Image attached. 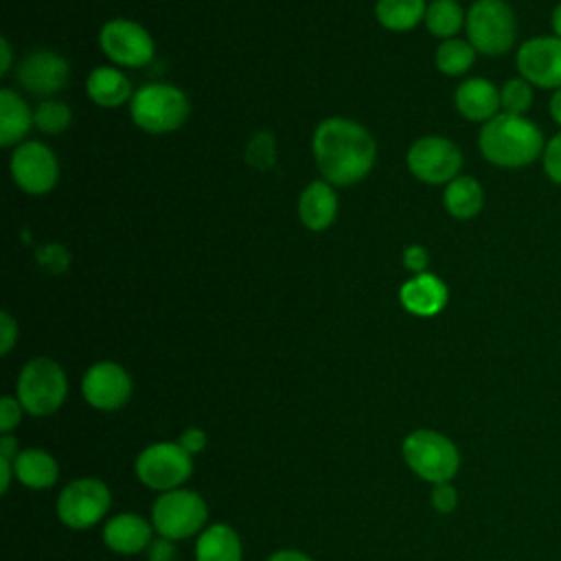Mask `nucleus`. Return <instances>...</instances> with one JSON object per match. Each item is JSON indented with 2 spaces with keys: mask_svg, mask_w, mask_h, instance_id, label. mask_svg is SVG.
Listing matches in <instances>:
<instances>
[{
  "mask_svg": "<svg viewBox=\"0 0 561 561\" xmlns=\"http://www.w3.org/2000/svg\"><path fill=\"white\" fill-rule=\"evenodd\" d=\"M517 70L530 85L561 88V37L537 35L526 39L517 50Z\"/></svg>",
  "mask_w": 561,
  "mask_h": 561,
  "instance_id": "obj_13",
  "label": "nucleus"
},
{
  "mask_svg": "<svg viewBox=\"0 0 561 561\" xmlns=\"http://www.w3.org/2000/svg\"><path fill=\"white\" fill-rule=\"evenodd\" d=\"M153 524L136 513H121L107 519L103 528V541L118 554H136L151 543Z\"/></svg>",
  "mask_w": 561,
  "mask_h": 561,
  "instance_id": "obj_19",
  "label": "nucleus"
},
{
  "mask_svg": "<svg viewBox=\"0 0 561 561\" xmlns=\"http://www.w3.org/2000/svg\"><path fill=\"white\" fill-rule=\"evenodd\" d=\"M267 561H313V559L307 557L305 552H298V550H278Z\"/></svg>",
  "mask_w": 561,
  "mask_h": 561,
  "instance_id": "obj_40",
  "label": "nucleus"
},
{
  "mask_svg": "<svg viewBox=\"0 0 561 561\" xmlns=\"http://www.w3.org/2000/svg\"><path fill=\"white\" fill-rule=\"evenodd\" d=\"M311 149L322 178L333 186H351L364 180L377 158L370 131L342 116L324 118L311 138Z\"/></svg>",
  "mask_w": 561,
  "mask_h": 561,
  "instance_id": "obj_1",
  "label": "nucleus"
},
{
  "mask_svg": "<svg viewBox=\"0 0 561 561\" xmlns=\"http://www.w3.org/2000/svg\"><path fill=\"white\" fill-rule=\"evenodd\" d=\"M399 300L403 309L410 311L412 316L432 318L445 309L449 300V289L438 276L423 272L401 285Z\"/></svg>",
  "mask_w": 561,
  "mask_h": 561,
  "instance_id": "obj_16",
  "label": "nucleus"
},
{
  "mask_svg": "<svg viewBox=\"0 0 561 561\" xmlns=\"http://www.w3.org/2000/svg\"><path fill=\"white\" fill-rule=\"evenodd\" d=\"M425 0H377L375 18L377 22L394 33H408L425 20Z\"/></svg>",
  "mask_w": 561,
  "mask_h": 561,
  "instance_id": "obj_25",
  "label": "nucleus"
},
{
  "mask_svg": "<svg viewBox=\"0 0 561 561\" xmlns=\"http://www.w3.org/2000/svg\"><path fill=\"white\" fill-rule=\"evenodd\" d=\"M147 554H149V561H173L175 548H173L171 539L162 537V539H156L149 543Z\"/></svg>",
  "mask_w": 561,
  "mask_h": 561,
  "instance_id": "obj_37",
  "label": "nucleus"
},
{
  "mask_svg": "<svg viewBox=\"0 0 561 561\" xmlns=\"http://www.w3.org/2000/svg\"><path fill=\"white\" fill-rule=\"evenodd\" d=\"M85 92L99 107H121L123 103L131 101V83L123 75V70L114 66H99L85 79Z\"/></svg>",
  "mask_w": 561,
  "mask_h": 561,
  "instance_id": "obj_20",
  "label": "nucleus"
},
{
  "mask_svg": "<svg viewBox=\"0 0 561 561\" xmlns=\"http://www.w3.org/2000/svg\"><path fill=\"white\" fill-rule=\"evenodd\" d=\"M543 171L554 182L561 184V129L543 147Z\"/></svg>",
  "mask_w": 561,
  "mask_h": 561,
  "instance_id": "obj_31",
  "label": "nucleus"
},
{
  "mask_svg": "<svg viewBox=\"0 0 561 561\" xmlns=\"http://www.w3.org/2000/svg\"><path fill=\"white\" fill-rule=\"evenodd\" d=\"M476 61V48L469 44V39H443L434 53L436 68L447 77H460L465 75Z\"/></svg>",
  "mask_w": 561,
  "mask_h": 561,
  "instance_id": "obj_26",
  "label": "nucleus"
},
{
  "mask_svg": "<svg viewBox=\"0 0 561 561\" xmlns=\"http://www.w3.org/2000/svg\"><path fill=\"white\" fill-rule=\"evenodd\" d=\"M15 340H18V324L11 318V313L2 311L0 313V353L7 355L13 348Z\"/></svg>",
  "mask_w": 561,
  "mask_h": 561,
  "instance_id": "obj_35",
  "label": "nucleus"
},
{
  "mask_svg": "<svg viewBox=\"0 0 561 561\" xmlns=\"http://www.w3.org/2000/svg\"><path fill=\"white\" fill-rule=\"evenodd\" d=\"M0 75H7L11 70V64H13V55H11V44L7 37L0 39Z\"/></svg>",
  "mask_w": 561,
  "mask_h": 561,
  "instance_id": "obj_38",
  "label": "nucleus"
},
{
  "mask_svg": "<svg viewBox=\"0 0 561 561\" xmlns=\"http://www.w3.org/2000/svg\"><path fill=\"white\" fill-rule=\"evenodd\" d=\"M18 454H20V451H18V440H15L11 434H4V436L0 438V456L15 460Z\"/></svg>",
  "mask_w": 561,
  "mask_h": 561,
  "instance_id": "obj_39",
  "label": "nucleus"
},
{
  "mask_svg": "<svg viewBox=\"0 0 561 561\" xmlns=\"http://www.w3.org/2000/svg\"><path fill=\"white\" fill-rule=\"evenodd\" d=\"M15 478L28 489H48L59 478L57 460L44 449H24L13 460Z\"/></svg>",
  "mask_w": 561,
  "mask_h": 561,
  "instance_id": "obj_23",
  "label": "nucleus"
},
{
  "mask_svg": "<svg viewBox=\"0 0 561 561\" xmlns=\"http://www.w3.org/2000/svg\"><path fill=\"white\" fill-rule=\"evenodd\" d=\"M548 112H550L552 121H554V123L561 127V88L552 92V96H550V103H548Z\"/></svg>",
  "mask_w": 561,
  "mask_h": 561,
  "instance_id": "obj_41",
  "label": "nucleus"
},
{
  "mask_svg": "<svg viewBox=\"0 0 561 561\" xmlns=\"http://www.w3.org/2000/svg\"><path fill=\"white\" fill-rule=\"evenodd\" d=\"M427 263H430V256H427V250L423 245H410V248L403 250V265L414 276L427 272Z\"/></svg>",
  "mask_w": 561,
  "mask_h": 561,
  "instance_id": "obj_34",
  "label": "nucleus"
},
{
  "mask_svg": "<svg viewBox=\"0 0 561 561\" xmlns=\"http://www.w3.org/2000/svg\"><path fill=\"white\" fill-rule=\"evenodd\" d=\"M245 160L254 169H270L276 160V145L270 131H259L245 147Z\"/></svg>",
  "mask_w": 561,
  "mask_h": 561,
  "instance_id": "obj_30",
  "label": "nucleus"
},
{
  "mask_svg": "<svg viewBox=\"0 0 561 561\" xmlns=\"http://www.w3.org/2000/svg\"><path fill=\"white\" fill-rule=\"evenodd\" d=\"M550 24H552V31L557 37H561V2L554 7L552 11V18H550Z\"/></svg>",
  "mask_w": 561,
  "mask_h": 561,
  "instance_id": "obj_42",
  "label": "nucleus"
},
{
  "mask_svg": "<svg viewBox=\"0 0 561 561\" xmlns=\"http://www.w3.org/2000/svg\"><path fill=\"white\" fill-rule=\"evenodd\" d=\"M443 204L451 217L471 219L482 210L484 191L476 178L458 175L449 184H445Z\"/></svg>",
  "mask_w": 561,
  "mask_h": 561,
  "instance_id": "obj_24",
  "label": "nucleus"
},
{
  "mask_svg": "<svg viewBox=\"0 0 561 561\" xmlns=\"http://www.w3.org/2000/svg\"><path fill=\"white\" fill-rule=\"evenodd\" d=\"M68 394L64 368L50 357H33L18 377V401L33 416H48L61 408Z\"/></svg>",
  "mask_w": 561,
  "mask_h": 561,
  "instance_id": "obj_5",
  "label": "nucleus"
},
{
  "mask_svg": "<svg viewBox=\"0 0 561 561\" xmlns=\"http://www.w3.org/2000/svg\"><path fill=\"white\" fill-rule=\"evenodd\" d=\"M112 502L110 489L99 478H77L64 486L57 500V515L64 526L83 530L103 519Z\"/></svg>",
  "mask_w": 561,
  "mask_h": 561,
  "instance_id": "obj_9",
  "label": "nucleus"
},
{
  "mask_svg": "<svg viewBox=\"0 0 561 561\" xmlns=\"http://www.w3.org/2000/svg\"><path fill=\"white\" fill-rule=\"evenodd\" d=\"M22 403L18 401V397H2L0 401V430L2 434H9L13 427H18L20 419H22Z\"/></svg>",
  "mask_w": 561,
  "mask_h": 561,
  "instance_id": "obj_33",
  "label": "nucleus"
},
{
  "mask_svg": "<svg viewBox=\"0 0 561 561\" xmlns=\"http://www.w3.org/2000/svg\"><path fill=\"white\" fill-rule=\"evenodd\" d=\"M410 173L425 184H449L462 169V151L443 136H423L414 140L405 156Z\"/></svg>",
  "mask_w": 561,
  "mask_h": 561,
  "instance_id": "obj_10",
  "label": "nucleus"
},
{
  "mask_svg": "<svg viewBox=\"0 0 561 561\" xmlns=\"http://www.w3.org/2000/svg\"><path fill=\"white\" fill-rule=\"evenodd\" d=\"M70 123H72V110L68 103H64L59 99H44L35 107V127L42 134L59 136L61 131L68 129Z\"/></svg>",
  "mask_w": 561,
  "mask_h": 561,
  "instance_id": "obj_28",
  "label": "nucleus"
},
{
  "mask_svg": "<svg viewBox=\"0 0 561 561\" xmlns=\"http://www.w3.org/2000/svg\"><path fill=\"white\" fill-rule=\"evenodd\" d=\"M70 79V66L66 57L55 50L37 48L28 53L18 66L20 85L35 96L48 99L66 88Z\"/></svg>",
  "mask_w": 561,
  "mask_h": 561,
  "instance_id": "obj_15",
  "label": "nucleus"
},
{
  "mask_svg": "<svg viewBox=\"0 0 561 561\" xmlns=\"http://www.w3.org/2000/svg\"><path fill=\"white\" fill-rule=\"evenodd\" d=\"M35 125V112L11 88L0 90V145L13 147L26 138Z\"/></svg>",
  "mask_w": 561,
  "mask_h": 561,
  "instance_id": "obj_21",
  "label": "nucleus"
},
{
  "mask_svg": "<svg viewBox=\"0 0 561 561\" xmlns=\"http://www.w3.org/2000/svg\"><path fill=\"white\" fill-rule=\"evenodd\" d=\"M500 105L506 114L524 116L533 105V85L524 77H513L500 88Z\"/></svg>",
  "mask_w": 561,
  "mask_h": 561,
  "instance_id": "obj_29",
  "label": "nucleus"
},
{
  "mask_svg": "<svg viewBox=\"0 0 561 561\" xmlns=\"http://www.w3.org/2000/svg\"><path fill=\"white\" fill-rule=\"evenodd\" d=\"M430 500H432L434 511L451 513L456 508V504H458V493H456V489L449 482H438V484H434Z\"/></svg>",
  "mask_w": 561,
  "mask_h": 561,
  "instance_id": "obj_32",
  "label": "nucleus"
},
{
  "mask_svg": "<svg viewBox=\"0 0 561 561\" xmlns=\"http://www.w3.org/2000/svg\"><path fill=\"white\" fill-rule=\"evenodd\" d=\"M136 478L156 491L178 489L193 471V456L180 443H153L136 458Z\"/></svg>",
  "mask_w": 561,
  "mask_h": 561,
  "instance_id": "obj_8",
  "label": "nucleus"
},
{
  "mask_svg": "<svg viewBox=\"0 0 561 561\" xmlns=\"http://www.w3.org/2000/svg\"><path fill=\"white\" fill-rule=\"evenodd\" d=\"M9 171L18 188L28 195H44L59 180V162L53 149L39 140L22 142L13 149Z\"/></svg>",
  "mask_w": 561,
  "mask_h": 561,
  "instance_id": "obj_12",
  "label": "nucleus"
},
{
  "mask_svg": "<svg viewBox=\"0 0 561 561\" xmlns=\"http://www.w3.org/2000/svg\"><path fill=\"white\" fill-rule=\"evenodd\" d=\"M465 18L456 0H432L425 11V26L432 35L451 39L465 26Z\"/></svg>",
  "mask_w": 561,
  "mask_h": 561,
  "instance_id": "obj_27",
  "label": "nucleus"
},
{
  "mask_svg": "<svg viewBox=\"0 0 561 561\" xmlns=\"http://www.w3.org/2000/svg\"><path fill=\"white\" fill-rule=\"evenodd\" d=\"M208 519L204 497L191 489L162 491L151 508V524L160 537L171 541L186 539L202 530Z\"/></svg>",
  "mask_w": 561,
  "mask_h": 561,
  "instance_id": "obj_7",
  "label": "nucleus"
},
{
  "mask_svg": "<svg viewBox=\"0 0 561 561\" xmlns=\"http://www.w3.org/2000/svg\"><path fill=\"white\" fill-rule=\"evenodd\" d=\"M454 103L460 116L476 123H486L500 114V90L484 77H471L458 83L454 92Z\"/></svg>",
  "mask_w": 561,
  "mask_h": 561,
  "instance_id": "obj_17",
  "label": "nucleus"
},
{
  "mask_svg": "<svg viewBox=\"0 0 561 561\" xmlns=\"http://www.w3.org/2000/svg\"><path fill=\"white\" fill-rule=\"evenodd\" d=\"M206 434L199 430V427H188V430H184L182 432V436H180V445H182V449H186L191 456H195V454H199L204 447H206Z\"/></svg>",
  "mask_w": 561,
  "mask_h": 561,
  "instance_id": "obj_36",
  "label": "nucleus"
},
{
  "mask_svg": "<svg viewBox=\"0 0 561 561\" xmlns=\"http://www.w3.org/2000/svg\"><path fill=\"white\" fill-rule=\"evenodd\" d=\"M241 539L228 524H210L197 537V561H241Z\"/></svg>",
  "mask_w": 561,
  "mask_h": 561,
  "instance_id": "obj_22",
  "label": "nucleus"
},
{
  "mask_svg": "<svg viewBox=\"0 0 561 561\" xmlns=\"http://www.w3.org/2000/svg\"><path fill=\"white\" fill-rule=\"evenodd\" d=\"M337 215V195L327 180L309 182L298 197V219L305 228L320 232L327 230Z\"/></svg>",
  "mask_w": 561,
  "mask_h": 561,
  "instance_id": "obj_18",
  "label": "nucleus"
},
{
  "mask_svg": "<svg viewBox=\"0 0 561 561\" xmlns=\"http://www.w3.org/2000/svg\"><path fill=\"white\" fill-rule=\"evenodd\" d=\"M403 460L423 480L449 482L460 467L458 447L440 432L414 430L403 440Z\"/></svg>",
  "mask_w": 561,
  "mask_h": 561,
  "instance_id": "obj_6",
  "label": "nucleus"
},
{
  "mask_svg": "<svg viewBox=\"0 0 561 561\" xmlns=\"http://www.w3.org/2000/svg\"><path fill=\"white\" fill-rule=\"evenodd\" d=\"M129 114L138 129L160 136L171 134L186 123L191 103L184 90L171 83H147L134 92Z\"/></svg>",
  "mask_w": 561,
  "mask_h": 561,
  "instance_id": "obj_3",
  "label": "nucleus"
},
{
  "mask_svg": "<svg viewBox=\"0 0 561 561\" xmlns=\"http://www.w3.org/2000/svg\"><path fill=\"white\" fill-rule=\"evenodd\" d=\"M131 377L116 362L92 364L81 379L83 399L96 410H118L131 397Z\"/></svg>",
  "mask_w": 561,
  "mask_h": 561,
  "instance_id": "obj_14",
  "label": "nucleus"
},
{
  "mask_svg": "<svg viewBox=\"0 0 561 561\" xmlns=\"http://www.w3.org/2000/svg\"><path fill=\"white\" fill-rule=\"evenodd\" d=\"M465 28L476 53L497 57L515 44L517 18L504 0H476L467 11Z\"/></svg>",
  "mask_w": 561,
  "mask_h": 561,
  "instance_id": "obj_4",
  "label": "nucleus"
},
{
  "mask_svg": "<svg viewBox=\"0 0 561 561\" xmlns=\"http://www.w3.org/2000/svg\"><path fill=\"white\" fill-rule=\"evenodd\" d=\"M99 46L107 59L123 68L147 66L156 55V44L149 31L127 18H114L99 31Z\"/></svg>",
  "mask_w": 561,
  "mask_h": 561,
  "instance_id": "obj_11",
  "label": "nucleus"
},
{
  "mask_svg": "<svg viewBox=\"0 0 561 561\" xmlns=\"http://www.w3.org/2000/svg\"><path fill=\"white\" fill-rule=\"evenodd\" d=\"M480 153L495 167L522 169L543 153V134L526 116L500 112L478 134Z\"/></svg>",
  "mask_w": 561,
  "mask_h": 561,
  "instance_id": "obj_2",
  "label": "nucleus"
}]
</instances>
